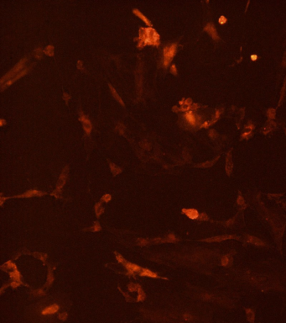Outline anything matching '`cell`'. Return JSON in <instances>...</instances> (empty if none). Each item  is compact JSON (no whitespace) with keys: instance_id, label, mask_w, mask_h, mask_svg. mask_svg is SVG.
<instances>
[{"instance_id":"6da1fadb","label":"cell","mask_w":286,"mask_h":323,"mask_svg":"<svg viewBox=\"0 0 286 323\" xmlns=\"http://www.w3.org/2000/svg\"><path fill=\"white\" fill-rule=\"evenodd\" d=\"M176 51V45L172 44L170 47H166L164 50V66H168L170 61L172 60L173 56Z\"/></svg>"},{"instance_id":"7a4b0ae2","label":"cell","mask_w":286,"mask_h":323,"mask_svg":"<svg viewBox=\"0 0 286 323\" xmlns=\"http://www.w3.org/2000/svg\"><path fill=\"white\" fill-rule=\"evenodd\" d=\"M182 212L186 215L191 220L197 219L199 217V213L197 210H195V209H183Z\"/></svg>"},{"instance_id":"3957f363","label":"cell","mask_w":286,"mask_h":323,"mask_svg":"<svg viewBox=\"0 0 286 323\" xmlns=\"http://www.w3.org/2000/svg\"><path fill=\"white\" fill-rule=\"evenodd\" d=\"M124 265H125V267L127 268L128 271V273H129V274H133V273H134V272H140L141 270H143V268H139L138 265H135V264H133V263H129V262H128V263H125Z\"/></svg>"},{"instance_id":"277c9868","label":"cell","mask_w":286,"mask_h":323,"mask_svg":"<svg viewBox=\"0 0 286 323\" xmlns=\"http://www.w3.org/2000/svg\"><path fill=\"white\" fill-rule=\"evenodd\" d=\"M59 310V306L57 305H53V306H51L47 308H45L44 311H43V315H49V314H54L55 312H57Z\"/></svg>"},{"instance_id":"5b68a950","label":"cell","mask_w":286,"mask_h":323,"mask_svg":"<svg viewBox=\"0 0 286 323\" xmlns=\"http://www.w3.org/2000/svg\"><path fill=\"white\" fill-rule=\"evenodd\" d=\"M205 30L207 31V32H208L211 35H212V36L214 38V39H217V31H216V29H215V27H214V25L212 24H208L206 25V27L205 28Z\"/></svg>"},{"instance_id":"8992f818","label":"cell","mask_w":286,"mask_h":323,"mask_svg":"<svg viewBox=\"0 0 286 323\" xmlns=\"http://www.w3.org/2000/svg\"><path fill=\"white\" fill-rule=\"evenodd\" d=\"M81 120H82V123H83V125H84V128H85L86 131H87V133H90V131H91V127H92L90 121H89V120H87L86 118H84V117H82V118H81Z\"/></svg>"},{"instance_id":"52a82bcc","label":"cell","mask_w":286,"mask_h":323,"mask_svg":"<svg viewBox=\"0 0 286 323\" xmlns=\"http://www.w3.org/2000/svg\"><path fill=\"white\" fill-rule=\"evenodd\" d=\"M140 276H148V277H151V278H157V274H154L151 271H149V269H144L143 268V273L140 274Z\"/></svg>"},{"instance_id":"ba28073f","label":"cell","mask_w":286,"mask_h":323,"mask_svg":"<svg viewBox=\"0 0 286 323\" xmlns=\"http://www.w3.org/2000/svg\"><path fill=\"white\" fill-rule=\"evenodd\" d=\"M185 117H186V120H188V122L190 123L191 125L193 126V125H195V124H196V118H195L194 115H193L191 112L187 113L186 115H185Z\"/></svg>"},{"instance_id":"9c48e42d","label":"cell","mask_w":286,"mask_h":323,"mask_svg":"<svg viewBox=\"0 0 286 323\" xmlns=\"http://www.w3.org/2000/svg\"><path fill=\"white\" fill-rule=\"evenodd\" d=\"M134 13L135 14V15H136L137 16H138L139 18H141V19L144 21V22L146 23V24H148L149 25H151V23L149 22V20L147 19V18H146L145 16H144L142 15V13L141 12H139L138 10H137V9H135V10H134Z\"/></svg>"},{"instance_id":"30bf717a","label":"cell","mask_w":286,"mask_h":323,"mask_svg":"<svg viewBox=\"0 0 286 323\" xmlns=\"http://www.w3.org/2000/svg\"><path fill=\"white\" fill-rule=\"evenodd\" d=\"M9 275H10V277H11L12 279H13L14 280H18V281H20V274H19V271L14 270L13 272L10 273Z\"/></svg>"},{"instance_id":"8fae6325","label":"cell","mask_w":286,"mask_h":323,"mask_svg":"<svg viewBox=\"0 0 286 323\" xmlns=\"http://www.w3.org/2000/svg\"><path fill=\"white\" fill-rule=\"evenodd\" d=\"M40 194V193H39L38 191H36V190H30V191H29L28 193L24 194L23 195V197H30V196H33V195H36V194Z\"/></svg>"},{"instance_id":"7c38bea8","label":"cell","mask_w":286,"mask_h":323,"mask_svg":"<svg viewBox=\"0 0 286 323\" xmlns=\"http://www.w3.org/2000/svg\"><path fill=\"white\" fill-rule=\"evenodd\" d=\"M7 265H8V267H9V268H13L15 269V270L17 269V268H16V266L14 265V263H13V262H12L11 261H9L8 262H7Z\"/></svg>"},{"instance_id":"4fadbf2b","label":"cell","mask_w":286,"mask_h":323,"mask_svg":"<svg viewBox=\"0 0 286 323\" xmlns=\"http://www.w3.org/2000/svg\"><path fill=\"white\" fill-rule=\"evenodd\" d=\"M110 199H111V197H110V195H109V194H106L105 196L103 197V200H104L106 202L109 201V200H110Z\"/></svg>"},{"instance_id":"5bb4252c","label":"cell","mask_w":286,"mask_h":323,"mask_svg":"<svg viewBox=\"0 0 286 323\" xmlns=\"http://www.w3.org/2000/svg\"><path fill=\"white\" fill-rule=\"evenodd\" d=\"M117 260H118V262H123V258L120 256V255H117Z\"/></svg>"},{"instance_id":"9a60e30c","label":"cell","mask_w":286,"mask_h":323,"mask_svg":"<svg viewBox=\"0 0 286 323\" xmlns=\"http://www.w3.org/2000/svg\"><path fill=\"white\" fill-rule=\"evenodd\" d=\"M11 285H12L13 287H17V286H19V283H17V282H13V283L11 284Z\"/></svg>"},{"instance_id":"2e32d148","label":"cell","mask_w":286,"mask_h":323,"mask_svg":"<svg viewBox=\"0 0 286 323\" xmlns=\"http://www.w3.org/2000/svg\"><path fill=\"white\" fill-rule=\"evenodd\" d=\"M222 264H227V258H223V260H222Z\"/></svg>"}]
</instances>
